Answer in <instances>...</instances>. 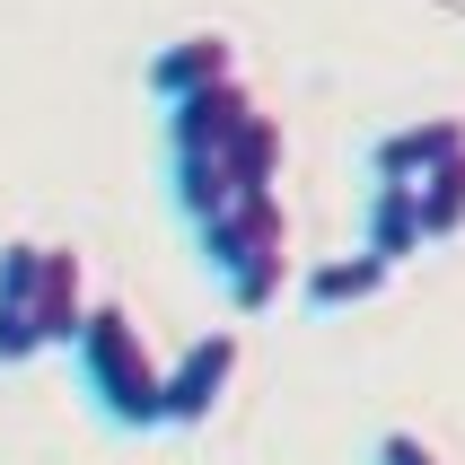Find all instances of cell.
<instances>
[{
	"mask_svg": "<svg viewBox=\"0 0 465 465\" xmlns=\"http://www.w3.org/2000/svg\"><path fill=\"white\" fill-rule=\"evenodd\" d=\"M79 387L114 430H167V361H158L124 299H88V325L71 342Z\"/></svg>",
	"mask_w": 465,
	"mask_h": 465,
	"instance_id": "obj_1",
	"label": "cell"
},
{
	"mask_svg": "<svg viewBox=\"0 0 465 465\" xmlns=\"http://www.w3.org/2000/svg\"><path fill=\"white\" fill-rule=\"evenodd\" d=\"M193 246H203V272L229 290L237 316H263L290 290V211H282V193H246V203H229L220 220L193 229Z\"/></svg>",
	"mask_w": 465,
	"mask_h": 465,
	"instance_id": "obj_2",
	"label": "cell"
},
{
	"mask_svg": "<svg viewBox=\"0 0 465 465\" xmlns=\"http://www.w3.org/2000/svg\"><path fill=\"white\" fill-rule=\"evenodd\" d=\"M237 361H246V342L237 334H193L167 361V430H203L237 387Z\"/></svg>",
	"mask_w": 465,
	"mask_h": 465,
	"instance_id": "obj_3",
	"label": "cell"
},
{
	"mask_svg": "<svg viewBox=\"0 0 465 465\" xmlns=\"http://www.w3.org/2000/svg\"><path fill=\"white\" fill-rule=\"evenodd\" d=\"M246 114H255V88H246V79H220V88H203V97H176V105H167V158L229 150Z\"/></svg>",
	"mask_w": 465,
	"mask_h": 465,
	"instance_id": "obj_4",
	"label": "cell"
},
{
	"mask_svg": "<svg viewBox=\"0 0 465 465\" xmlns=\"http://www.w3.org/2000/svg\"><path fill=\"white\" fill-rule=\"evenodd\" d=\"M220 79H237V45L220 35V26H193V35H176V45L150 53V97L158 105L203 97V88H220Z\"/></svg>",
	"mask_w": 465,
	"mask_h": 465,
	"instance_id": "obj_5",
	"label": "cell"
},
{
	"mask_svg": "<svg viewBox=\"0 0 465 465\" xmlns=\"http://www.w3.org/2000/svg\"><path fill=\"white\" fill-rule=\"evenodd\" d=\"M35 272H45V246L9 237L0 246V369H26L45 351V334H35Z\"/></svg>",
	"mask_w": 465,
	"mask_h": 465,
	"instance_id": "obj_6",
	"label": "cell"
},
{
	"mask_svg": "<svg viewBox=\"0 0 465 465\" xmlns=\"http://www.w3.org/2000/svg\"><path fill=\"white\" fill-rule=\"evenodd\" d=\"M457 150H465V124H457V114H421V124L369 141V176H378V184H421L440 158H457Z\"/></svg>",
	"mask_w": 465,
	"mask_h": 465,
	"instance_id": "obj_7",
	"label": "cell"
},
{
	"mask_svg": "<svg viewBox=\"0 0 465 465\" xmlns=\"http://www.w3.org/2000/svg\"><path fill=\"white\" fill-rule=\"evenodd\" d=\"M79 325H88V263L71 255V246H45V272H35V334L53 342H79Z\"/></svg>",
	"mask_w": 465,
	"mask_h": 465,
	"instance_id": "obj_8",
	"label": "cell"
},
{
	"mask_svg": "<svg viewBox=\"0 0 465 465\" xmlns=\"http://www.w3.org/2000/svg\"><path fill=\"white\" fill-rule=\"evenodd\" d=\"M378 290H387V263L369 255H325V263H308V272H299V299H308V308H369V299H378Z\"/></svg>",
	"mask_w": 465,
	"mask_h": 465,
	"instance_id": "obj_9",
	"label": "cell"
},
{
	"mask_svg": "<svg viewBox=\"0 0 465 465\" xmlns=\"http://www.w3.org/2000/svg\"><path fill=\"white\" fill-rule=\"evenodd\" d=\"M430 237H421V203H413V184H369V255L387 263H404V255H421Z\"/></svg>",
	"mask_w": 465,
	"mask_h": 465,
	"instance_id": "obj_10",
	"label": "cell"
},
{
	"mask_svg": "<svg viewBox=\"0 0 465 465\" xmlns=\"http://www.w3.org/2000/svg\"><path fill=\"white\" fill-rule=\"evenodd\" d=\"M413 203H421V237H430V246H440V237H465V150L440 158V167L413 184Z\"/></svg>",
	"mask_w": 465,
	"mask_h": 465,
	"instance_id": "obj_11",
	"label": "cell"
},
{
	"mask_svg": "<svg viewBox=\"0 0 465 465\" xmlns=\"http://www.w3.org/2000/svg\"><path fill=\"white\" fill-rule=\"evenodd\" d=\"M369 465H448L440 448L421 440V430H378V448H369Z\"/></svg>",
	"mask_w": 465,
	"mask_h": 465,
	"instance_id": "obj_12",
	"label": "cell"
}]
</instances>
